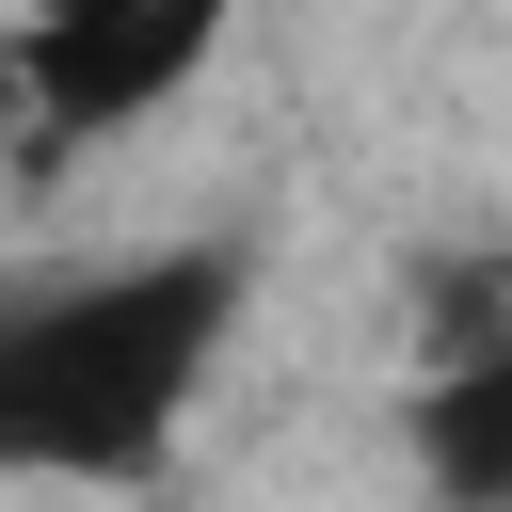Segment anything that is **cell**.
I'll return each mask as SVG.
<instances>
[{
	"mask_svg": "<svg viewBox=\"0 0 512 512\" xmlns=\"http://www.w3.org/2000/svg\"><path fill=\"white\" fill-rule=\"evenodd\" d=\"M240 304H256L240 240H160V256L16 288L0 304V480H80V496L160 480Z\"/></svg>",
	"mask_w": 512,
	"mask_h": 512,
	"instance_id": "cell-1",
	"label": "cell"
},
{
	"mask_svg": "<svg viewBox=\"0 0 512 512\" xmlns=\"http://www.w3.org/2000/svg\"><path fill=\"white\" fill-rule=\"evenodd\" d=\"M224 32H240V0H32V32L0 64L32 96V144L64 160V144H112V128L176 112Z\"/></svg>",
	"mask_w": 512,
	"mask_h": 512,
	"instance_id": "cell-2",
	"label": "cell"
},
{
	"mask_svg": "<svg viewBox=\"0 0 512 512\" xmlns=\"http://www.w3.org/2000/svg\"><path fill=\"white\" fill-rule=\"evenodd\" d=\"M400 432H416V480H432L448 512H512V320H496L480 352H448Z\"/></svg>",
	"mask_w": 512,
	"mask_h": 512,
	"instance_id": "cell-3",
	"label": "cell"
}]
</instances>
